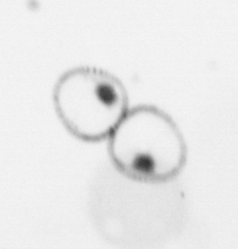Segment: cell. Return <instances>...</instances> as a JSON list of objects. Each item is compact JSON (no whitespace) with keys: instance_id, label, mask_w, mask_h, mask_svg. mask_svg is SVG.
Returning a JSON list of instances; mask_svg holds the SVG:
<instances>
[{"instance_id":"cell-1","label":"cell","mask_w":238,"mask_h":249,"mask_svg":"<svg viewBox=\"0 0 238 249\" xmlns=\"http://www.w3.org/2000/svg\"><path fill=\"white\" fill-rule=\"evenodd\" d=\"M108 152L118 172L144 183L172 180L187 160L180 128L166 112L147 104L128 111L109 137Z\"/></svg>"},{"instance_id":"cell-2","label":"cell","mask_w":238,"mask_h":249,"mask_svg":"<svg viewBox=\"0 0 238 249\" xmlns=\"http://www.w3.org/2000/svg\"><path fill=\"white\" fill-rule=\"evenodd\" d=\"M53 98L68 131L88 142L110 137L129 110L123 83L96 67H76L65 72L55 83Z\"/></svg>"}]
</instances>
